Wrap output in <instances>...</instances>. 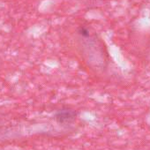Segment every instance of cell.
<instances>
[{"mask_svg":"<svg viewBox=\"0 0 150 150\" xmlns=\"http://www.w3.org/2000/svg\"><path fill=\"white\" fill-rule=\"evenodd\" d=\"M88 32L85 28H81V29H80V34L82 35H88Z\"/></svg>","mask_w":150,"mask_h":150,"instance_id":"obj_1","label":"cell"}]
</instances>
